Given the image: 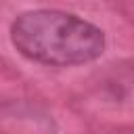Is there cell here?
<instances>
[{"mask_svg":"<svg viewBox=\"0 0 134 134\" xmlns=\"http://www.w3.org/2000/svg\"><path fill=\"white\" fill-rule=\"evenodd\" d=\"M10 38L15 48L38 63L46 65H80L103 54V31L63 10H29L13 21Z\"/></svg>","mask_w":134,"mask_h":134,"instance_id":"1","label":"cell"},{"mask_svg":"<svg viewBox=\"0 0 134 134\" xmlns=\"http://www.w3.org/2000/svg\"><path fill=\"white\" fill-rule=\"evenodd\" d=\"M0 134H52V119L25 103L0 107Z\"/></svg>","mask_w":134,"mask_h":134,"instance_id":"2","label":"cell"}]
</instances>
